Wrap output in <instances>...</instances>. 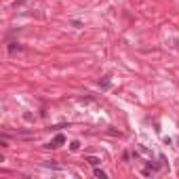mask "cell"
I'll return each instance as SVG.
<instances>
[{
	"mask_svg": "<svg viewBox=\"0 0 179 179\" xmlns=\"http://www.w3.org/2000/svg\"><path fill=\"white\" fill-rule=\"evenodd\" d=\"M63 143H65V135L57 133L55 137L51 139V143H46V148H59V145H63Z\"/></svg>",
	"mask_w": 179,
	"mask_h": 179,
	"instance_id": "1",
	"label": "cell"
},
{
	"mask_svg": "<svg viewBox=\"0 0 179 179\" xmlns=\"http://www.w3.org/2000/svg\"><path fill=\"white\" fill-rule=\"evenodd\" d=\"M25 46L19 42H9V55H17V53H23Z\"/></svg>",
	"mask_w": 179,
	"mask_h": 179,
	"instance_id": "2",
	"label": "cell"
},
{
	"mask_svg": "<svg viewBox=\"0 0 179 179\" xmlns=\"http://www.w3.org/2000/svg\"><path fill=\"white\" fill-rule=\"evenodd\" d=\"M87 162L91 164V167H99V164H101V160H99L97 156H89V158H87Z\"/></svg>",
	"mask_w": 179,
	"mask_h": 179,
	"instance_id": "3",
	"label": "cell"
},
{
	"mask_svg": "<svg viewBox=\"0 0 179 179\" xmlns=\"http://www.w3.org/2000/svg\"><path fill=\"white\" fill-rule=\"evenodd\" d=\"M93 175H95V177H101V179H105V177H108V173H105V171L97 169V167H95V171H93Z\"/></svg>",
	"mask_w": 179,
	"mask_h": 179,
	"instance_id": "4",
	"label": "cell"
},
{
	"mask_svg": "<svg viewBox=\"0 0 179 179\" xmlns=\"http://www.w3.org/2000/svg\"><path fill=\"white\" fill-rule=\"evenodd\" d=\"M110 84H112V82H110V78H103V80L99 82V87H101V89L105 91V89H110Z\"/></svg>",
	"mask_w": 179,
	"mask_h": 179,
	"instance_id": "5",
	"label": "cell"
},
{
	"mask_svg": "<svg viewBox=\"0 0 179 179\" xmlns=\"http://www.w3.org/2000/svg\"><path fill=\"white\" fill-rule=\"evenodd\" d=\"M70 150L72 152H78V150H80V141H72L70 143Z\"/></svg>",
	"mask_w": 179,
	"mask_h": 179,
	"instance_id": "6",
	"label": "cell"
},
{
	"mask_svg": "<svg viewBox=\"0 0 179 179\" xmlns=\"http://www.w3.org/2000/svg\"><path fill=\"white\" fill-rule=\"evenodd\" d=\"M72 25H74V28H82V21H78V19H72Z\"/></svg>",
	"mask_w": 179,
	"mask_h": 179,
	"instance_id": "7",
	"label": "cell"
}]
</instances>
